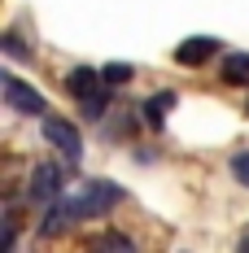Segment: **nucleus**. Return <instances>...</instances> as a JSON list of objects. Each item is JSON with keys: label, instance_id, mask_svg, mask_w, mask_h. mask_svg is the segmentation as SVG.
I'll use <instances>...</instances> for the list:
<instances>
[{"label": "nucleus", "instance_id": "1", "mask_svg": "<svg viewBox=\"0 0 249 253\" xmlns=\"http://www.w3.org/2000/svg\"><path fill=\"white\" fill-rule=\"evenodd\" d=\"M44 140L61 149V157L75 166L79 157H83V135H79L75 123H66V118H44Z\"/></svg>", "mask_w": 249, "mask_h": 253}, {"label": "nucleus", "instance_id": "2", "mask_svg": "<svg viewBox=\"0 0 249 253\" xmlns=\"http://www.w3.org/2000/svg\"><path fill=\"white\" fill-rule=\"evenodd\" d=\"M0 79H4L0 87H4V105L9 109H18V114H49V101L35 87H26L18 75H0Z\"/></svg>", "mask_w": 249, "mask_h": 253}, {"label": "nucleus", "instance_id": "3", "mask_svg": "<svg viewBox=\"0 0 249 253\" xmlns=\"http://www.w3.org/2000/svg\"><path fill=\"white\" fill-rule=\"evenodd\" d=\"M75 201H79V210H83V218H92V214H105L109 205L123 201V188H118V183L97 179V183H83V192H79Z\"/></svg>", "mask_w": 249, "mask_h": 253}, {"label": "nucleus", "instance_id": "4", "mask_svg": "<svg viewBox=\"0 0 249 253\" xmlns=\"http://www.w3.org/2000/svg\"><path fill=\"white\" fill-rule=\"evenodd\" d=\"M57 197H61V166H52V162H40V166L31 170V201L52 205Z\"/></svg>", "mask_w": 249, "mask_h": 253}, {"label": "nucleus", "instance_id": "5", "mask_svg": "<svg viewBox=\"0 0 249 253\" xmlns=\"http://www.w3.org/2000/svg\"><path fill=\"white\" fill-rule=\"evenodd\" d=\"M83 218V210H79L75 197H57V201L49 205V214H44V223H40V236H61V231L70 227V223H79Z\"/></svg>", "mask_w": 249, "mask_h": 253}, {"label": "nucleus", "instance_id": "6", "mask_svg": "<svg viewBox=\"0 0 249 253\" xmlns=\"http://www.w3.org/2000/svg\"><path fill=\"white\" fill-rule=\"evenodd\" d=\"M214 52H219V40H214V35H193V40H184V44L175 48V61H179V66H205Z\"/></svg>", "mask_w": 249, "mask_h": 253}, {"label": "nucleus", "instance_id": "7", "mask_svg": "<svg viewBox=\"0 0 249 253\" xmlns=\"http://www.w3.org/2000/svg\"><path fill=\"white\" fill-rule=\"evenodd\" d=\"M100 83H105V79H100V70H88V66H75V70L66 75V92L83 101V96H92V92H97Z\"/></svg>", "mask_w": 249, "mask_h": 253}, {"label": "nucleus", "instance_id": "8", "mask_svg": "<svg viewBox=\"0 0 249 253\" xmlns=\"http://www.w3.org/2000/svg\"><path fill=\"white\" fill-rule=\"evenodd\" d=\"M219 79H223V83H232V87L249 83V52H227L223 66H219Z\"/></svg>", "mask_w": 249, "mask_h": 253}, {"label": "nucleus", "instance_id": "9", "mask_svg": "<svg viewBox=\"0 0 249 253\" xmlns=\"http://www.w3.org/2000/svg\"><path fill=\"white\" fill-rule=\"evenodd\" d=\"M171 109H175V92H157V96H149V101H145V109H140V114H145V123H149V126H162Z\"/></svg>", "mask_w": 249, "mask_h": 253}, {"label": "nucleus", "instance_id": "10", "mask_svg": "<svg viewBox=\"0 0 249 253\" xmlns=\"http://www.w3.org/2000/svg\"><path fill=\"white\" fill-rule=\"evenodd\" d=\"M105 87H109V83H100L92 96H83V118H92V123H97L100 114L109 109V92H105Z\"/></svg>", "mask_w": 249, "mask_h": 253}, {"label": "nucleus", "instance_id": "11", "mask_svg": "<svg viewBox=\"0 0 249 253\" xmlns=\"http://www.w3.org/2000/svg\"><path fill=\"white\" fill-rule=\"evenodd\" d=\"M100 79H105L109 87H123L127 79H131V66H127V61H109V66L100 70Z\"/></svg>", "mask_w": 249, "mask_h": 253}, {"label": "nucleus", "instance_id": "12", "mask_svg": "<svg viewBox=\"0 0 249 253\" xmlns=\"http://www.w3.org/2000/svg\"><path fill=\"white\" fill-rule=\"evenodd\" d=\"M0 44H4V52H9V57H18V61H26V57H31V48H26V44L18 40V35H13V31H9Z\"/></svg>", "mask_w": 249, "mask_h": 253}, {"label": "nucleus", "instance_id": "13", "mask_svg": "<svg viewBox=\"0 0 249 253\" xmlns=\"http://www.w3.org/2000/svg\"><path fill=\"white\" fill-rule=\"evenodd\" d=\"M232 175L249 188V153H236V157H232Z\"/></svg>", "mask_w": 249, "mask_h": 253}, {"label": "nucleus", "instance_id": "14", "mask_svg": "<svg viewBox=\"0 0 249 253\" xmlns=\"http://www.w3.org/2000/svg\"><path fill=\"white\" fill-rule=\"evenodd\" d=\"M92 249H131V240L127 236H100V240H92Z\"/></svg>", "mask_w": 249, "mask_h": 253}, {"label": "nucleus", "instance_id": "15", "mask_svg": "<svg viewBox=\"0 0 249 253\" xmlns=\"http://www.w3.org/2000/svg\"><path fill=\"white\" fill-rule=\"evenodd\" d=\"M245 249H249V236H245Z\"/></svg>", "mask_w": 249, "mask_h": 253}]
</instances>
